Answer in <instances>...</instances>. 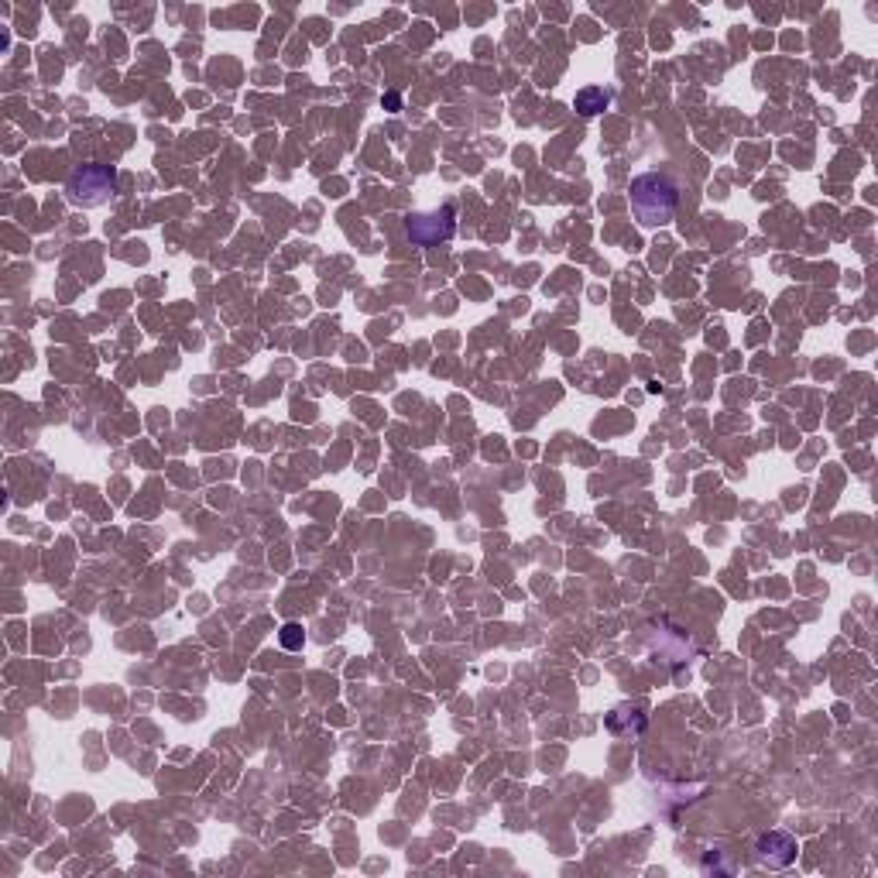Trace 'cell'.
Returning a JSON list of instances; mask_svg holds the SVG:
<instances>
[{
  "mask_svg": "<svg viewBox=\"0 0 878 878\" xmlns=\"http://www.w3.org/2000/svg\"><path fill=\"white\" fill-rule=\"evenodd\" d=\"M632 213L645 230L666 227L676 217V203H680V189L666 172H642L632 179Z\"/></svg>",
  "mask_w": 878,
  "mask_h": 878,
  "instance_id": "obj_1",
  "label": "cell"
},
{
  "mask_svg": "<svg viewBox=\"0 0 878 878\" xmlns=\"http://www.w3.org/2000/svg\"><path fill=\"white\" fill-rule=\"evenodd\" d=\"M282 642L289 645V649H299V645H302V628L299 625H285L282 628Z\"/></svg>",
  "mask_w": 878,
  "mask_h": 878,
  "instance_id": "obj_6",
  "label": "cell"
},
{
  "mask_svg": "<svg viewBox=\"0 0 878 878\" xmlns=\"http://www.w3.org/2000/svg\"><path fill=\"white\" fill-rule=\"evenodd\" d=\"M62 193H66V203L76 206V210H97V206L110 203V196L117 193L114 165H103V162L79 165V169L69 172Z\"/></svg>",
  "mask_w": 878,
  "mask_h": 878,
  "instance_id": "obj_2",
  "label": "cell"
},
{
  "mask_svg": "<svg viewBox=\"0 0 878 878\" xmlns=\"http://www.w3.org/2000/svg\"><path fill=\"white\" fill-rule=\"evenodd\" d=\"M796 854V841L789 834H782V830H776V834H765L762 841H758V858L769 861L772 868H782L789 865Z\"/></svg>",
  "mask_w": 878,
  "mask_h": 878,
  "instance_id": "obj_4",
  "label": "cell"
},
{
  "mask_svg": "<svg viewBox=\"0 0 878 878\" xmlns=\"http://www.w3.org/2000/svg\"><path fill=\"white\" fill-rule=\"evenodd\" d=\"M453 206H443V210L436 213H415V217L409 220V241L419 244V247H436L443 241H450L453 230H457V223H453Z\"/></svg>",
  "mask_w": 878,
  "mask_h": 878,
  "instance_id": "obj_3",
  "label": "cell"
},
{
  "mask_svg": "<svg viewBox=\"0 0 878 878\" xmlns=\"http://www.w3.org/2000/svg\"><path fill=\"white\" fill-rule=\"evenodd\" d=\"M608 103H611V93L608 90H601V86H587V90L577 93L573 107H577L584 117H594V114H601V110H608Z\"/></svg>",
  "mask_w": 878,
  "mask_h": 878,
  "instance_id": "obj_5",
  "label": "cell"
}]
</instances>
